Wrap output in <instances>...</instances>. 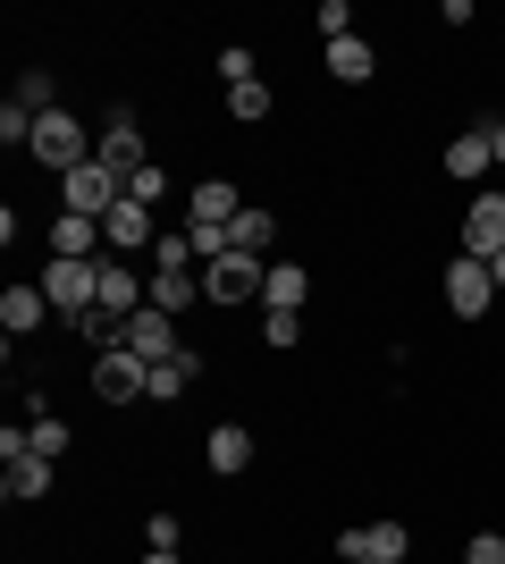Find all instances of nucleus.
Listing matches in <instances>:
<instances>
[{
  "instance_id": "nucleus-1",
  "label": "nucleus",
  "mask_w": 505,
  "mask_h": 564,
  "mask_svg": "<svg viewBox=\"0 0 505 564\" xmlns=\"http://www.w3.org/2000/svg\"><path fill=\"white\" fill-rule=\"evenodd\" d=\"M51 295V312H59V321H85V312L101 304V261H43V279H34Z\"/></svg>"
},
{
  "instance_id": "nucleus-2",
  "label": "nucleus",
  "mask_w": 505,
  "mask_h": 564,
  "mask_svg": "<svg viewBox=\"0 0 505 564\" xmlns=\"http://www.w3.org/2000/svg\"><path fill=\"white\" fill-rule=\"evenodd\" d=\"M94 161L119 177V186H135L152 169V143H144V127H135V110H110V127H101V143H94Z\"/></svg>"
},
{
  "instance_id": "nucleus-3",
  "label": "nucleus",
  "mask_w": 505,
  "mask_h": 564,
  "mask_svg": "<svg viewBox=\"0 0 505 564\" xmlns=\"http://www.w3.org/2000/svg\"><path fill=\"white\" fill-rule=\"evenodd\" d=\"M94 397L101 404H144L152 397V362H144V354H127V346L94 354Z\"/></svg>"
},
{
  "instance_id": "nucleus-4",
  "label": "nucleus",
  "mask_w": 505,
  "mask_h": 564,
  "mask_svg": "<svg viewBox=\"0 0 505 564\" xmlns=\"http://www.w3.org/2000/svg\"><path fill=\"white\" fill-rule=\"evenodd\" d=\"M262 279H270V261L219 253V261H202V304H253V295H262Z\"/></svg>"
},
{
  "instance_id": "nucleus-5",
  "label": "nucleus",
  "mask_w": 505,
  "mask_h": 564,
  "mask_svg": "<svg viewBox=\"0 0 505 564\" xmlns=\"http://www.w3.org/2000/svg\"><path fill=\"white\" fill-rule=\"evenodd\" d=\"M119 177H110V169L101 161H85V169H68V177H59V212H76V219H110L119 212Z\"/></svg>"
},
{
  "instance_id": "nucleus-6",
  "label": "nucleus",
  "mask_w": 505,
  "mask_h": 564,
  "mask_svg": "<svg viewBox=\"0 0 505 564\" xmlns=\"http://www.w3.org/2000/svg\"><path fill=\"white\" fill-rule=\"evenodd\" d=\"M25 152H34V161H51L59 177L94 161V152H85V127H76L68 110H43V118H34V143H25Z\"/></svg>"
},
{
  "instance_id": "nucleus-7",
  "label": "nucleus",
  "mask_w": 505,
  "mask_h": 564,
  "mask_svg": "<svg viewBox=\"0 0 505 564\" xmlns=\"http://www.w3.org/2000/svg\"><path fill=\"white\" fill-rule=\"evenodd\" d=\"M463 253L472 261H497L505 253V194H472V212H463Z\"/></svg>"
},
{
  "instance_id": "nucleus-8",
  "label": "nucleus",
  "mask_w": 505,
  "mask_h": 564,
  "mask_svg": "<svg viewBox=\"0 0 505 564\" xmlns=\"http://www.w3.org/2000/svg\"><path fill=\"white\" fill-rule=\"evenodd\" d=\"M488 295H497V279H488V261L455 253V270H447V312H455V321H481V312H488Z\"/></svg>"
},
{
  "instance_id": "nucleus-9",
  "label": "nucleus",
  "mask_w": 505,
  "mask_h": 564,
  "mask_svg": "<svg viewBox=\"0 0 505 564\" xmlns=\"http://www.w3.org/2000/svg\"><path fill=\"white\" fill-rule=\"evenodd\" d=\"M101 245H110V253H144V245H161V228H152V203L119 194V212L101 219Z\"/></svg>"
},
{
  "instance_id": "nucleus-10",
  "label": "nucleus",
  "mask_w": 505,
  "mask_h": 564,
  "mask_svg": "<svg viewBox=\"0 0 505 564\" xmlns=\"http://www.w3.org/2000/svg\"><path fill=\"white\" fill-rule=\"evenodd\" d=\"M237 212H244V194L228 186V177H202V186L186 194V219H194V228H211V236L237 228Z\"/></svg>"
},
{
  "instance_id": "nucleus-11",
  "label": "nucleus",
  "mask_w": 505,
  "mask_h": 564,
  "mask_svg": "<svg viewBox=\"0 0 505 564\" xmlns=\"http://www.w3.org/2000/svg\"><path fill=\"white\" fill-rule=\"evenodd\" d=\"M94 312H110V321H135V312H144V279L127 270V253H101V304Z\"/></svg>"
},
{
  "instance_id": "nucleus-12",
  "label": "nucleus",
  "mask_w": 505,
  "mask_h": 564,
  "mask_svg": "<svg viewBox=\"0 0 505 564\" xmlns=\"http://www.w3.org/2000/svg\"><path fill=\"white\" fill-rule=\"evenodd\" d=\"M127 354H144V362H177V354H186V346H177V321L144 304L135 321H127Z\"/></svg>"
},
{
  "instance_id": "nucleus-13",
  "label": "nucleus",
  "mask_w": 505,
  "mask_h": 564,
  "mask_svg": "<svg viewBox=\"0 0 505 564\" xmlns=\"http://www.w3.org/2000/svg\"><path fill=\"white\" fill-rule=\"evenodd\" d=\"M51 261H101V219L59 212L51 219Z\"/></svg>"
},
{
  "instance_id": "nucleus-14",
  "label": "nucleus",
  "mask_w": 505,
  "mask_h": 564,
  "mask_svg": "<svg viewBox=\"0 0 505 564\" xmlns=\"http://www.w3.org/2000/svg\"><path fill=\"white\" fill-rule=\"evenodd\" d=\"M43 321H51V295H43V286H9V295H0V329H9V337H34Z\"/></svg>"
},
{
  "instance_id": "nucleus-15",
  "label": "nucleus",
  "mask_w": 505,
  "mask_h": 564,
  "mask_svg": "<svg viewBox=\"0 0 505 564\" xmlns=\"http://www.w3.org/2000/svg\"><path fill=\"white\" fill-rule=\"evenodd\" d=\"M304 295H312V270H304V261H270L262 304H270V312H304Z\"/></svg>"
},
{
  "instance_id": "nucleus-16",
  "label": "nucleus",
  "mask_w": 505,
  "mask_h": 564,
  "mask_svg": "<svg viewBox=\"0 0 505 564\" xmlns=\"http://www.w3.org/2000/svg\"><path fill=\"white\" fill-rule=\"evenodd\" d=\"M51 471H59V464H43V455H18V464L0 471V497H9V506H34V497H51Z\"/></svg>"
},
{
  "instance_id": "nucleus-17",
  "label": "nucleus",
  "mask_w": 505,
  "mask_h": 564,
  "mask_svg": "<svg viewBox=\"0 0 505 564\" xmlns=\"http://www.w3.org/2000/svg\"><path fill=\"white\" fill-rule=\"evenodd\" d=\"M202 455H211V471H219V480H237V471H253V430L219 422V430H211V447H202Z\"/></svg>"
},
{
  "instance_id": "nucleus-18",
  "label": "nucleus",
  "mask_w": 505,
  "mask_h": 564,
  "mask_svg": "<svg viewBox=\"0 0 505 564\" xmlns=\"http://www.w3.org/2000/svg\"><path fill=\"white\" fill-rule=\"evenodd\" d=\"M329 76L337 85H371V76H380V51L362 43V34H345V43H329Z\"/></svg>"
},
{
  "instance_id": "nucleus-19",
  "label": "nucleus",
  "mask_w": 505,
  "mask_h": 564,
  "mask_svg": "<svg viewBox=\"0 0 505 564\" xmlns=\"http://www.w3.org/2000/svg\"><path fill=\"white\" fill-rule=\"evenodd\" d=\"M447 177H463V186H481V177H488V135H481V127H463V135L447 143Z\"/></svg>"
},
{
  "instance_id": "nucleus-20",
  "label": "nucleus",
  "mask_w": 505,
  "mask_h": 564,
  "mask_svg": "<svg viewBox=\"0 0 505 564\" xmlns=\"http://www.w3.org/2000/svg\"><path fill=\"white\" fill-rule=\"evenodd\" d=\"M186 304H202V270H161V279H152V312L177 321Z\"/></svg>"
},
{
  "instance_id": "nucleus-21",
  "label": "nucleus",
  "mask_w": 505,
  "mask_h": 564,
  "mask_svg": "<svg viewBox=\"0 0 505 564\" xmlns=\"http://www.w3.org/2000/svg\"><path fill=\"white\" fill-rule=\"evenodd\" d=\"M270 236H278V219H270L262 203H244L237 228H228V253H253V261H262V253H270Z\"/></svg>"
},
{
  "instance_id": "nucleus-22",
  "label": "nucleus",
  "mask_w": 505,
  "mask_h": 564,
  "mask_svg": "<svg viewBox=\"0 0 505 564\" xmlns=\"http://www.w3.org/2000/svg\"><path fill=\"white\" fill-rule=\"evenodd\" d=\"M362 556H371V564H405L413 531H405V522H362Z\"/></svg>"
},
{
  "instance_id": "nucleus-23",
  "label": "nucleus",
  "mask_w": 505,
  "mask_h": 564,
  "mask_svg": "<svg viewBox=\"0 0 505 564\" xmlns=\"http://www.w3.org/2000/svg\"><path fill=\"white\" fill-rule=\"evenodd\" d=\"M194 371H202V354H177V362H152V397H161V404H177V397H186V388H194Z\"/></svg>"
},
{
  "instance_id": "nucleus-24",
  "label": "nucleus",
  "mask_w": 505,
  "mask_h": 564,
  "mask_svg": "<svg viewBox=\"0 0 505 564\" xmlns=\"http://www.w3.org/2000/svg\"><path fill=\"white\" fill-rule=\"evenodd\" d=\"M152 261H161V270H202V253H194V236H186V228H161Z\"/></svg>"
},
{
  "instance_id": "nucleus-25",
  "label": "nucleus",
  "mask_w": 505,
  "mask_h": 564,
  "mask_svg": "<svg viewBox=\"0 0 505 564\" xmlns=\"http://www.w3.org/2000/svg\"><path fill=\"white\" fill-rule=\"evenodd\" d=\"M68 447H76V430H68V422H51V413H34V455H43V464H59Z\"/></svg>"
},
{
  "instance_id": "nucleus-26",
  "label": "nucleus",
  "mask_w": 505,
  "mask_h": 564,
  "mask_svg": "<svg viewBox=\"0 0 505 564\" xmlns=\"http://www.w3.org/2000/svg\"><path fill=\"white\" fill-rule=\"evenodd\" d=\"M18 101H25L34 118H43V110H59V94H51V68H25V76H18Z\"/></svg>"
},
{
  "instance_id": "nucleus-27",
  "label": "nucleus",
  "mask_w": 505,
  "mask_h": 564,
  "mask_svg": "<svg viewBox=\"0 0 505 564\" xmlns=\"http://www.w3.org/2000/svg\"><path fill=\"white\" fill-rule=\"evenodd\" d=\"M228 110H237L244 127H253V118H270V85H262V76H253V85H237V94H228Z\"/></svg>"
},
{
  "instance_id": "nucleus-28",
  "label": "nucleus",
  "mask_w": 505,
  "mask_h": 564,
  "mask_svg": "<svg viewBox=\"0 0 505 564\" xmlns=\"http://www.w3.org/2000/svg\"><path fill=\"white\" fill-rule=\"evenodd\" d=\"M219 85H228V94H237V85H253V51H244V43L219 51Z\"/></svg>"
},
{
  "instance_id": "nucleus-29",
  "label": "nucleus",
  "mask_w": 505,
  "mask_h": 564,
  "mask_svg": "<svg viewBox=\"0 0 505 564\" xmlns=\"http://www.w3.org/2000/svg\"><path fill=\"white\" fill-rule=\"evenodd\" d=\"M0 143H34V110L25 101H0Z\"/></svg>"
},
{
  "instance_id": "nucleus-30",
  "label": "nucleus",
  "mask_w": 505,
  "mask_h": 564,
  "mask_svg": "<svg viewBox=\"0 0 505 564\" xmlns=\"http://www.w3.org/2000/svg\"><path fill=\"white\" fill-rule=\"evenodd\" d=\"M320 34H329V43H345V34H354V9H345V0H320Z\"/></svg>"
},
{
  "instance_id": "nucleus-31",
  "label": "nucleus",
  "mask_w": 505,
  "mask_h": 564,
  "mask_svg": "<svg viewBox=\"0 0 505 564\" xmlns=\"http://www.w3.org/2000/svg\"><path fill=\"white\" fill-rule=\"evenodd\" d=\"M262 337H270V346H278V354H295V337H304V321H295V312H270V321H262Z\"/></svg>"
},
{
  "instance_id": "nucleus-32",
  "label": "nucleus",
  "mask_w": 505,
  "mask_h": 564,
  "mask_svg": "<svg viewBox=\"0 0 505 564\" xmlns=\"http://www.w3.org/2000/svg\"><path fill=\"white\" fill-rule=\"evenodd\" d=\"M177 540H186V522H177V514H152L144 522V547H168V556H177Z\"/></svg>"
},
{
  "instance_id": "nucleus-33",
  "label": "nucleus",
  "mask_w": 505,
  "mask_h": 564,
  "mask_svg": "<svg viewBox=\"0 0 505 564\" xmlns=\"http://www.w3.org/2000/svg\"><path fill=\"white\" fill-rule=\"evenodd\" d=\"M127 194H135V203H161V194H168V169L152 161V169H144V177H135V186H127Z\"/></svg>"
},
{
  "instance_id": "nucleus-34",
  "label": "nucleus",
  "mask_w": 505,
  "mask_h": 564,
  "mask_svg": "<svg viewBox=\"0 0 505 564\" xmlns=\"http://www.w3.org/2000/svg\"><path fill=\"white\" fill-rule=\"evenodd\" d=\"M463 564H505V540H497V531H481V540L463 547Z\"/></svg>"
},
{
  "instance_id": "nucleus-35",
  "label": "nucleus",
  "mask_w": 505,
  "mask_h": 564,
  "mask_svg": "<svg viewBox=\"0 0 505 564\" xmlns=\"http://www.w3.org/2000/svg\"><path fill=\"white\" fill-rule=\"evenodd\" d=\"M481 135H488V161H505V118H488Z\"/></svg>"
},
{
  "instance_id": "nucleus-36",
  "label": "nucleus",
  "mask_w": 505,
  "mask_h": 564,
  "mask_svg": "<svg viewBox=\"0 0 505 564\" xmlns=\"http://www.w3.org/2000/svg\"><path fill=\"white\" fill-rule=\"evenodd\" d=\"M488 279H497V295H505V253H497V261H488Z\"/></svg>"
},
{
  "instance_id": "nucleus-37",
  "label": "nucleus",
  "mask_w": 505,
  "mask_h": 564,
  "mask_svg": "<svg viewBox=\"0 0 505 564\" xmlns=\"http://www.w3.org/2000/svg\"><path fill=\"white\" fill-rule=\"evenodd\" d=\"M144 564H177V556H168V547H144Z\"/></svg>"
},
{
  "instance_id": "nucleus-38",
  "label": "nucleus",
  "mask_w": 505,
  "mask_h": 564,
  "mask_svg": "<svg viewBox=\"0 0 505 564\" xmlns=\"http://www.w3.org/2000/svg\"><path fill=\"white\" fill-rule=\"evenodd\" d=\"M354 564H371V556H354Z\"/></svg>"
}]
</instances>
